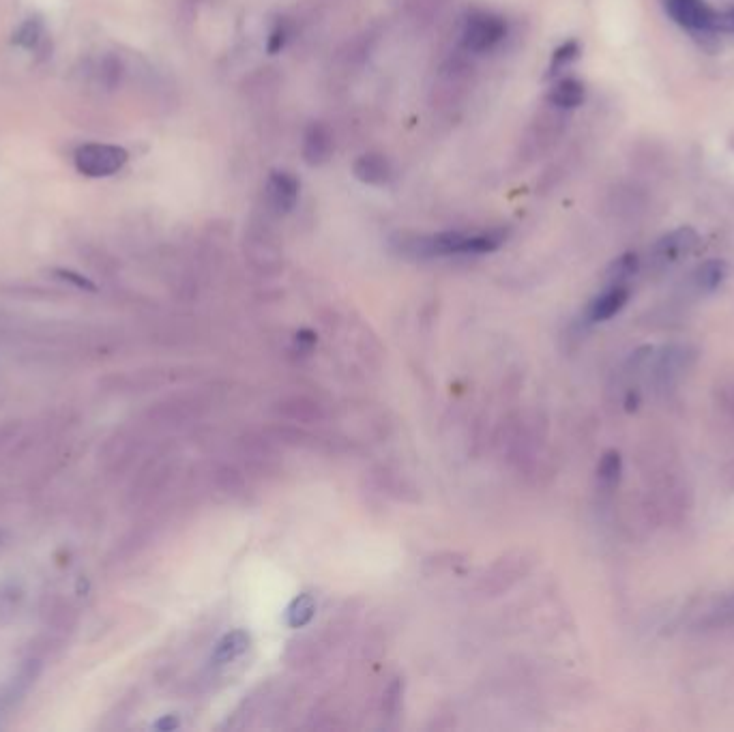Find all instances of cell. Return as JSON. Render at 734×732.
<instances>
[{"label": "cell", "mask_w": 734, "mask_h": 732, "mask_svg": "<svg viewBox=\"0 0 734 732\" xmlns=\"http://www.w3.org/2000/svg\"><path fill=\"white\" fill-rule=\"evenodd\" d=\"M505 243V232L492 230L481 234L438 232L402 239L400 250L413 258H447V256H479L496 252Z\"/></svg>", "instance_id": "1"}, {"label": "cell", "mask_w": 734, "mask_h": 732, "mask_svg": "<svg viewBox=\"0 0 734 732\" xmlns=\"http://www.w3.org/2000/svg\"><path fill=\"white\" fill-rule=\"evenodd\" d=\"M507 35V24L494 13L477 11L468 16L462 28V48L468 54H486L494 50Z\"/></svg>", "instance_id": "2"}, {"label": "cell", "mask_w": 734, "mask_h": 732, "mask_svg": "<svg viewBox=\"0 0 734 732\" xmlns=\"http://www.w3.org/2000/svg\"><path fill=\"white\" fill-rule=\"evenodd\" d=\"M127 151L114 144H84L76 153V168L84 177H112L127 164Z\"/></svg>", "instance_id": "3"}, {"label": "cell", "mask_w": 734, "mask_h": 732, "mask_svg": "<svg viewBox=\"0 0 734 732\" xmlns=\"http://www.w3.org/2000/svg\"><path fill=\"white\" fill-rule=\"evenodd\" d=\"M698 232L689 226L677 228L659 239L651 250V265L657 271H666L681 265L698 247Z\"/></svg>", "instance_id": "4"}, {"label": "cell", "mask_w": 734, "mask_h": 732, "mask_svg": "<svg viewBox=\"0 0 734 732\" xmlns=\"http://www.w3.org/2000/svg\"><path fill=\"white\" fill-rule=\"evenodd\" d=\"M666 11L679 26L694 33L717 31V13L704 0H666Z\"/></svg>", "instance_id": "5"}, {"label": "cell", "mask_w": 734, "mask_h": 732, "mask_svg": "<svg viewBox=\"0 0 734 732\" xmlns=\"http://www.w3.org/2000/svg\"><path fill=\"white\" fill-rule=\"evenodd\" d=\"M689 350L687 346H681V344H672V346H666L662 350V355L659 357H651V372H653V383L657 385V389H670L677 380L683 376V372L687 370L689 365Z\"/></svg>", "instance_id": "6"}, {"label": "cell", "mask_w": 734, "mask_h": 732, "mask_svg": "<svg viewBox=\"0 0 734 732\" xmlns=\"http://www.w3.org/2000/svg\"><path fill=\"white\" fill-rule=\"evenodd\" d=\"M301 194V183L292 172L286 170H275L271 172L269 183H267V200L269 207L277 215H286L297 207Z\"/></svg>", "instance_id": "7"}, {"label": "cell", "mask_w": 734, "mask_h": 732, "mask_svg": "<svg viewBox=\"0 0 734 732\" xmlns=\"http://www.w3.org/2000/svg\"><path fill=\"white\" fill-rule=\"evenodd\" d=\"M728 275H730L728 262L719 260V258H711L707 262H702V265L696 267L694 273L689 275L687 288L692 290L696 297H709L715 290H719L726 284Z\"/></svg>", "instance_id": "8"}, {"label": "cell", "mask_w": 734, "mask_h": 732, "mask_svg": "<svg viewBox=\"0 0 734 732\" xmlns=\"http://www.w3.org/2000/svg\"><path fill=\"white\" fill-rule=\"evenodd\" d=\"M629 301V286L625 284H606V288L591 301L589 310H586V320L593 322H606L619 314Z\"/></svg>", "instance_id": "9"}, {"label": "cell", "mask_w": 734, "mask_h": 732, "mask_svg": "<svg viewBox=\"0 0 734 732\" xmlns=\"http://www.w3.org/2000/svg\"><path fill=\"white\" fill-rule=\"evenodd\" d=\"M333 136L327 125L322 123H312L310 127L305 129L303 136V159L307 166L318 168L322 164H327L333 155Z\"/></svg>", "instance_id": "10"}, {"label": "cell", "mask_w": 734, "mask_h": 732, "mask_svg": "<svg viewBox=\"0 0 734 732\" xmlns=\"http://www.w3.org/2000/svg\"><path fill=\"white\" fill-rule=\"evenodd\" d=\"M352 172H355L357 181H361L363 185H370V187H385L393 179L391 161L380 153L361 155L355 161V166H352Z\"/></svg>", "instance_id": "11"}, {"label": "cell", "mask_w": 734, "mask_h": 732, "mask_svg": "<svg viewBox=\"0 0 734 732\" xmlns=\"http://www.w3.org/2000/svg\"><path fill=\"white\" fill-rule=\"evenodd\" d=\"M277 413L292 423H320L327 417L322 404L307 398V395H290V398H284L277 404Z\"/></svg>", "instance_id": "12"}, {"label": "cell", "mask_w": 734, "mask_h": 732, "mask_svg": "<svg viewBox=\"0 0 734 732\" xmlns=\"http://www.w3.org/2000/svg\"><path fill=\"white\" fill-rule=\"evenodd\" d=\"M520 572H518V559H513L511 554L503 556V559H498L490 569L486 578H483V584L481 589L483 593H490L492 597L503 593L507 589H511V584L518 580Z\"/></svg>", "instance_id": "13"}, {"label": "cell", "mask_w": 734, "mask_h": 732, "mask_svg": "<svg viewBox=\"0 0 734 732\" xmlns=\"http://www.w3.org/2000/svg\"><path fill=\"white\" fill-rule=\"evenodd\" d=\"M586 89L576 78H563L548 93V104L556 110H574L584 104Z\"/></svg>", "instance_id": "14"}, {"label": "cell", "mask_w": 734, "mask_h": 732, "mask_svg": "<svg viewBox=\"0 0 734 732\" xmlns=\"http://www.w3.org/2000/svg\"><path fill=\"white\" fill-rule=\"evenodd\" d=\"M249 644H252V638H249L245 629H234V632L226 634L217 642L211 662L215 666H226L234 660H239V657L249 649Z\"/></svg>", "instance_id": "15"}, {"label": "cell", "mask_w": 734, "mask_h": 732, "mask_svg": "<svg viewBox=\"0 0 734 732\" xmlns=\"http://www.w3.org/2000/svg\"><path fill=\"white\" fill-rule=\"evenodd\" d=\"M621 475H623V458L619 451H606L604 458L599 460V466H597V483H599V490L601 492H614L616 488H619V481H621Z\"/></svg>", "instance_id": "16"}, {"label": "cell", "mask_w": 734, "mask_h": 732, "mask_svg": "<svg viewBox=\"0 0 734 732\" xmlns=\"http://www.w3.org/2000/svg\"><path fill=\"white\" fill-rule=\"evenodd\" d=\"M316 597L312 593H301L292 599L290 606L286 608V623L290 629H303L310 625L316 617Z\"/></svg>", "instance_id": "17"}, {"label": "cell", "mask_w": 734, "mask_h": 732, "mask_svg": "<svg viewBox=\"0 0 734 732\" xmlns=\"http://www.w3.org/2000/svg\"><path fill=\"white\" fill-rule=\"evenodd\" d=\"M640 269V260L636 254H623L616 258L610 269H608V284H625L629 286V280L634 277Z\"/></svg>", "instance_id": "18"}, {"label": "cell", "mask_w": 734, "mask_h": 732, "mask_svg": "<svg viewBox=\"0 0 734 732\" xmlns=\"http://www.w3.org/2000/svg\"><path fill=\"white\" fill-rule=\"evenodd\" d=\"M578 58H580V46H578V41H567V43H563L561 48H556V50H554V54H552V63H550V71H552V73L561 71V69L569 67L571 63H576Z\"/></svg>", "instance_id": "19"}, {"label": "cell", "mask_w": 734, "mask_h": 732, "mask_svg": "<svg viewBox=\"0 0 734 732\" xmlns=\"http://www.w3.org/2000/svg\"><path fill=\"white\" fill-rule=\"evenodd\" d=\"M402 694H404V687L400 683V679H395L385 692V700H383V709L387 711L389 717H395L400 713L402 709Z\"/></svg>", "instance_id": "20"}, {"label": "cell", "mask_w": 734, "mask_h": 732, "mask_svg": "<svg viewBox=\"0 0 734 732\" xmlns=\"http://www.w3.org/2000/svg\"><path fill=\"white\" fill-rule=\"evenodd\" d=\"M286 41H288V28L284 24H277L271 31V35H269L267 48H269L271 54H275V52H280L286 46Z\"/></svg>", "instance_id": "21"}, {"label": "cell", "mask_w": 734, "mask_h": 732, "mask_svg": "<svg viewBox=\"0 0 734 732\" xmlns=\"http://www.w3.org/2000/svg\"><path fill=\"white\" fill-rule=\"evenodd\" d=\"M56 275H58V277H63L65 282H71L73 286H78V288H84V290H95L93 282H88L86 277H82V275H76V273H71V271H58Z\"/></svg>", "instance_id": "22"}, {"label": "cell", "mask_w": 734, "mask_h": 732, "mask_svg": "<svg viewBox=\"0 0 734 732\" xmlns=\"http://www.w3.org/2000/svg\"><path fill=\"white\" fill-rule=\"evenodd\" d=\"M717 31L734 33V7L724 13H717Z\"/></svg>", "instance_id": "23"}, {"label": "cell", "mask_w": 734, "mask_h": 732, "mask_svg": "<svg viewBox=\"0 0 734 732\" xmlns=\"http://www.w3.org/2000/svg\"><path fill=\"white\" fill-rule=\"evenodd\" d=\"M155 728H157V730H174V728H179V720H176V717L166 715L164 720H159V722L155 724Z\"/></svg>", "instance_id": "24"}]
</instances>
